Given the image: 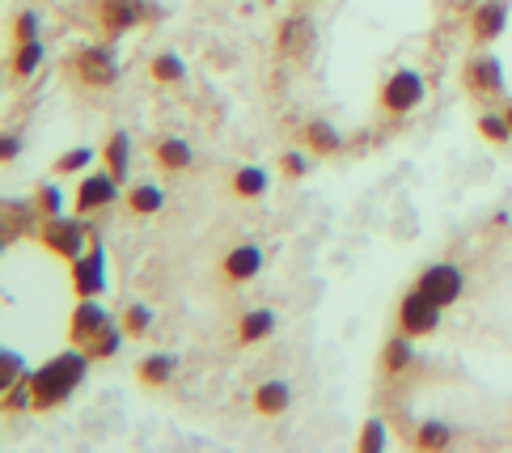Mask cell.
I'll return each mask as SVG.
<instances>
[{"label":"cell","mask_w":512,"mask_h":453,"mask_svg":"<svg viewBox=\"0 0 512 453\" xmlns=\"http://www.w3.org/2000/svg\"><path fill=\"white\" fill-rule=\"evenodd\" d=\"M89 356L85 348H77L72 343L68 352H60V356H51L47 365H39L30 373V394H34V411H51V407H60V403H68L72 394L81 390V382H85V373H89Z\"/></svg>","instance_id":"obj_1"},{"label":"cell","mask_w":512,"mask_h":453,"mask_svg":"<svg viewBox=\"0 0 512 453\" xmlns=\"http://www.w3.org/2000/svg\"><path fill=\"white\" fill-rule=\"evenodd\" d=\"M94 157H98L94 149H72V153H64V157L56 161V174H77V170H85Z\"/></svg>","instance_id":"obj_34"},{"label":"cell","mask_w":512,"mask_h":453,"mask_svg":"<svg viewBox=\"0 0 512 453\" xmlns=\"http://www.w3.org/2000/svg\"><path fill=\"white\" fill-rule=\"evenodd\" d=\"M280 166H284V174H288V178H305V174H309V157H305V153H297V149H288Z\"/></svg>","instance_id":"obj_35"},{"label":"cell","mask_w":512,"mask_h":453,"mask_svg":"<svg viewBox=\"0 0 512 453\" xmlns=\"http://www.w3.org/2000/svg\"><path fill=\"white\" fill-rule=\"evenodd\" d=\"M305 144H309V153H339L343 140L326 119H309L305 123Z\"/></svg>","instance_id":"obj_21"},{"label":"cell","mask_w":512,"mask_h":453,"mask_svg":"<svg viewBox=\"0 0 512 453\" xmlns=\"http://www.w3.org/2000/svg\"><path fill=\"white\" fill-rule=\"evenodd\" d=\"M106 280H111V276H106V250L94 238V246H89L85 255L72 263V288H77V297H102Z\"/></svg>","instance_id":"obj_6"},{"label":"cell","mask_w":512,"mask_h":453,"mask_svg":"<svg viewBox=\"0 0 512 453\" xmlns=\"http://www.w3.org/2000/svg\"><path fill=\"white\" fill-rule=\"evenodd\" d=\"M34 204H39V216L47 221V216H64V191L56 183H43L39 195H34Z\"/></svg>","instance_id":"obj_30"},{"label":"cell","mask_w":512,"mask_h":453,"mask_svg":"<svg viewBox=\"0 0 512 453\" xmlns=\"http://www.w3.org/2000/svg\"><path fill=\"white\" fill-rule=\"evenodd\" d=\"M81 216V212H77ZM77 216H47V221L39 225V242L51 250L56 259L64 263H77L89 246H94V233L85 229V221H77Z\"/></svg>","instance_id":"obj_2"},{"label":"cell","mask_w":512,"mask_h":453,"mask_svg":"<svg viewBox=\"0 0 512 453\" xmlns=\"http://www.w3.org/2000/svg\"><path fill=\"white\" fill-rule=\"evenodd\" d=\"M504 115H508V123H512V102H508V111H504Z\"/></svg>","instance_id":"obj_38"},{"label":"cell","mask_w":512,"mask_h":453,"mask_svg":"<svg viewBox=\"0 0 512 453\" xmlns=\"http://www.w3.org/2000/svg\"><path fill=\"white\" fill-rule=\"evenodd\" d=\"M26 360H22V352H13V348H5L0 352V390H9V386H17V382H26Z\"/></svg>","instance_id":"obj_26"},{"label":"cell","mask_w":512,"mask_h":453,"mask_svg":"<svg viewBox=\"0 0 512 453\" xmlns=\"http://www.w3.org/2000/svg\"><path fill=\"white\" fill-rule=\"evenodd\" d=\"M449 437H453L449 424H441V420H424V424H419V432H415V445H419V449H445Z\"/></svg>","instance_id":"obj_28"},{"label":"cell","mask_w":512,"mask_h":453,"mask_svg":"<svg viewBox=\"0 0 512 453\" xmlns=\"http://www.w3.org/2000/svg\"><path fill=\"white\" fill-rule=\"evenodd\" d=\"M17 153H22V140H17V136H5V140H0V157H5V161H13Z\"/></svg>","instance_id":"obj_37"},{"label":"cell","mask_w":512,"mask_h":453,"mask_svg":"<svg viewBox=\"0 0 512 453\" xmlns=\"http://www.w3.org/2000/svg\"><path fill=\"white\" fill-rule=\"evenodd\" d=\"M263 271V250L254 246V242H242V246H233L229 255H225V276L233 280V284H246V280H254Z\"/></svg>","instance_id":"obj_13"},{"label":"cell","mask_w":512,"mask_h":453,"mask_svg":"<svg viewBox=\"0 0 512 453\" xmlns=\"http://www.w3.org/2000/svg\"><path fill=\"white\" fill-rule=\"evenodd\" d=\"M390 441H386V424L381 420H369L364 424V432H360V449L364 453H377V449H386Z\"/></svg>","instance_id":"obj_33"},{"label":"cell","mask_w":512,"mask_h":453,"mask_svg":"<svg viewBox=\"0 0 512 453\" xmlns=\"http://www.w3.org/2000/svg\"><path fill=\"white\" fill-rule=\"evenodd\" d=\"M127 208H132L136 216H157L161 208H166V195H161L157 183H136L132 191H127Z\"/></svg>","instance_id":"obj_20"},{"label":"cell","mask_w":512,"mask_h":453,"mask_svg":"<svg viewBox=\"0 0 512 453\" xmlns=\"http://www.w3.org/2000/svg\"><path fill=\"white\" fill-rule=\"evenodd\" d=\"M43 64V43L30 39V43H17V56H13V72L17 77H30V72H39Z\"/></svg>","instance_id":"obj_27"},{"label":"cell","mask_w":512,"mask_h":453,"mask_svg":"<svg viewBox=\"0 0 512 453\" xmlns=\"http://www.w3.org/2000/svg\"><path fill=\"white\" fill-rule=\"evenodd\" d=\"M115 318L102 310L98 305V297H81V305L72 310V318H68V343H77V348H89L106 326H111Z\"/></svg>","instance_id":"obj_7"},{"label":"cell","mask_w":512,"mask_h":453,"mask_svg":"<svg viewBox=\"0 0 512 453\" xmlns=\"http://www.w3.org/2000/svg\"><path fill=\"white\" fill-rule=\"evenodd\" d=\"M441 310L445 305H436L428 293H419V288H411L407 297H402L398 305V331H407V335H432L436 331V322H441Z\"/></svg>","instance_id":"obj_5"},{"label":"cell","mask_w":512,"mask_h":453,"mask_svg":"<svg viewBox=\"0 0 512 453\" xmlns=\"http://www.w3.org/2000/svg\"><path fill=\"white\" fill-rule=\"evenodd\" d=\"M479 132H483L491 144H504V140H512V123H508V115L487 111V115H479Z\"/></svg>","instance_id":"obj_29"},{"label":"cell","mask_w":512,"mask_h":453,"mask_svg":"<svg viewBox=\"0 0 512 453\" xmlns=\"http://www.w3.org/2000/svg\"><path fill=\"white\" fill-rule=\"evenodd\" d=\"M424 98H428V81L419 77L415 68H398V72H390V81L381 85V106H386L390 115H411L424 106Z\"/></svg>","instance_id":"obj_3"},{"label":"cell","mask_w":512,"mask_h":453,"mask_svg":"<svg viewBox=\"0 0 512 453\" xmlns=\"http://www.w3.org/2000/svg\"><path fill=\"white\" fill-rule=\"evenodd\" d=\"M123 335H127L123 326H115V322H111V326H106V331H102L94 343H89L85 352L94 356V360H111V356H119V348H123Z\"/></svg>","instance_id":"obj_25"},{"label":"cell","mask_w":512,"mask_h":453,"mask_svg":"<svg viewBox=\"0 0 512 453\" xmlns=\"http://www.w3.org/2000/svg\"><path fill=\"white\" fill-rule=\"evenodd\" d=\"M153 77H157L161 85H174V81L187 77V68H182V60L174 56V51H166V56H157V60H153Z\"/></svg>","instance_id":"obj_31"},{"label":"cell","mask_w":512,"mask_h":453,"mask_svg":"<svg viewBox=\"0 0 512 453\" xmlns=\"http://www.w3.org/2000/svg\"><path fill=\"white\" fill-rule=\"evenodd\" d=\"M280 47L288 51V56H305V51L314 47V26H309L305 17H288V22L280 26Z\"/></svg>","instance_id":"obj_17"},{"label":"cell","mask_w":512,"mask_h":453,"mask_svg":"<svg viewBox=\"0 0 512 453\" xmlns=\"http://www.w3.org/2000/svg\"><path fill=\"white\" fill-rule=\"evenodd\" d=\"M119 199V178L111 170H98V174H85L81 187H77V212L81 216H94L102 208H111Z\"/></svg>","instance_id":"obj_8"},{"label":"cell","mask_w":512,"mask_h":453,"mask_svg":"<svg viewBox=\"0 0 512 453\" xmlns=\"http://www.w3.org/2000/svg\"><path fill=\"white\" fill-rule=\"evenodd\" d=\"M263 191H267V170L246 166V170H237V174H233V195H242V199H259Z\"/></svg>","instance_id":"obj_24"},{"label":"cell","mask_w":512,"mask_h":453,"mask_svg":"<svg viewBox=\"0 0 512 453\" xmlns=\"http://www.w3.org/2000/svg\"><path fill=\"white\" fill-rule=\"evenodd\" d=\"M292 403V390L284 382H263L259 390H254V411L259 415H284Z\"/></svg>","instance_id":"obj_19"},{"label":"cell","mask_w":512,"mask_h":453,"mask_svg":"<svg viewBox=\"0 0 512 453\" xmlns=\"http://www.w3.org/2000/svg\"><path fill=\"white\" fill-rule=\"evenodd\" d=\"M415 288H419V293H428L436 305H445V310H449V305L462 301L466 276H462V267H457V263H432V267L419 271Z\"/></svg>","instance_id":"obj_4"},{"label":"cell","mask_w":512,"mask_h":453,"mask_svg":"<svg viewBox=\"0 0 512 453\" xmlns=\"http://www.w3.org/2000/svg\"><path fill=\"white\" fill-rule=\"evenodd\" d=\"M102 157H106V170H111L119 183H123L127 170H132V136H127V132H115L111 140H106Z\"/></svg>","instance_id":"obj_18"},{"label":"cell","mask_w":512,"mask_h":453,"mask_svg":"<svg viewBox=\"0 0 512 453\" xmlns=\"http://www.w3.org/2000/svg\"><path fill=\"white\" fill-rule=\"evenodd\" d=\"M144 22V0H102V30L123 34Z\"/></svg>","instance_id":"obj_12"},{"label":"cell","mask_w":512,"mask_h":453,"mask_svg":"<svg viewBox=\"0 0 512 453\" xmlns=\"http://www.w3.org/2000/svg\"><path fill=\"white\" fill-rule=\"evenodd\" d=\"M115 51L111 47H85L81 56H77V77L85 81V85H94V89H102V85H111L115 81Z\"/></svg>","instance_id":"obj_10"},{"label":"cell","mask_w":512,"mask_h":453,"mask_svg":"<svg viewBox=\"0 0 512 453\" xmlns=\"http://www.w3.org/2000/svg\"><path fill=\"white\" fill-rule=\"evenodd\" d=\"M157 161L166 170H187L191 161H195V153H191V144L187 140H178V136H166L157 144Z\"/></svg>","instance_id":"obj_23"},{"label":"cell","mask_w":512,"mask_h":453,"mask_svg":"<svg viewBox=\"0 0 512 453\" xmlns=\"http://www.w3.org/2000/svg\"><path fill=\"white\" fill-rule=\"evenodd\" d=\"M174 373H178V360L170 356V352H153V356H144L140 360V369H136V377L144 386H170L174 382Z\"/></svg>","instance_id":"obj_15"},{"label":"cell","mask_w":512,"mask_h":453,"mask_svg":"<svg viewBox=\"0 0 512 453\" xmlns=\"http://www.w3.org/2000/svg\"><path fill=\"white\" fill-rule=\"evenodd\" d=\"M30 39H39V17L22 13V17H17V43H30Z\"/></svg>","instance_id":"obj_36"},{"label":"cell","mask_w":512,"mask_h":453,"mask_svg":"<svg viewBox=\"0 0 512 453\" xmlns=\"http://www.w3.org/2000/svg\"><path fill=\"white\" fill-rule=\"evenodd\" d=\"M411 360H415V335H407V331H398L386 348H381V365H386V373L411 369Z\"/></svg>","instance_id":"obj_16"},{"label":"cell","mask_w":512,"mask_h":453,"mask_svg":"<svg viewBox=\"0 0 512 453\" xmlns=\"http://www.w3.org/2000/svg\"><path fill=\"white\" fill-rule=\"evenodd\" d=\"M271 331H276V314H271V310H250V314H242L237 339H242V343H259V339H267Z\"/></svg>","instance_id":"obj_22"},{"label":"cell","mask_w":512,"mask_h":453,"mask_svg":"<svg viewBox=\"0 0 512 453\" xmlns=\"http://www.w3.org/2000/svg\"><path fill=\"white\" fill-rule=\"evenodd\" d=\"M153 326V310L149 305H127V314H123V331L127 335H144Z\"/></svg>","instance_id":"obj_32"},{"label":"cell","mask_w":512,"mask_h":453,"mask_svg":"<svg viewBox=\"0 0 512 453\" xmlns=\"http://www.w3.org/2000/svg\"><path fill=\"white\" fill-rule=\"evenodd\" d=\"M34 221H43L34 199H9V204H5V242H17L30 229L39 233V225H34Z\"/></svg>","instance_id":"obj_14"},{"label":"cell","mask_w":512,"mask_h":453,"mask_svg":"<svg viewBox=\"0 0 512 453\" xmlns=\"http://www.w3.org/2000/svg\"><path fill=\"white\" fill-rule=\"evenodd\" d=\"M462 81H466L470 94L496 98V94H504V64H500L496 56H474V60H466V68H462Z\"/></svg>","instance_id":"obj_9"},{"label":"cell","mask_w":512,"mask_h":453,"mask_svg":"<svg viewBox=\"0 0 512 453\" xmlns=\"http://www.w3.org/2000/svg\"><path fill=\"white\" fill-rule=\"evenodd\" d=\"M504 30H508V0H483V5L470 13V34L479 43H496Z\"/></svg>","instance_id":"obj_11"}]
</instances>
